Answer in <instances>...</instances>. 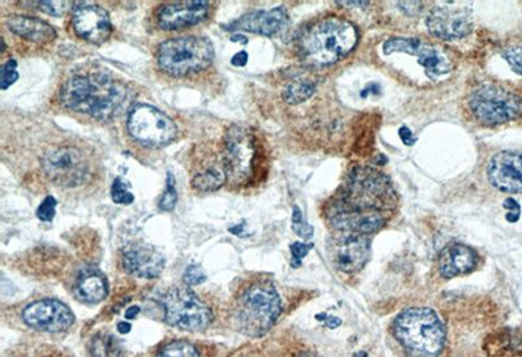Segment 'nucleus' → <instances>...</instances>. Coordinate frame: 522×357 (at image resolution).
I'll use <instances>...</instances> for the list:
<instances>
[{"label":"nucleus","instance_id":"e433bc0d","mask_svg":"<svg viewBox=\"0 0 522 357\" xmlns=\"http://www.w3.org/2000/svg\"><path fill=\"white\" fill-rule=\"evenodd\" d=\"M502 206L510 210V213H507V217H505L508 222L515 223L520 219L521 206L518 205V202H516L513 199H507L502 203Z\"/></svg>","mask_w":522,"mask_h":357},{"label":"nucleus","instance_id":"6e6552de","mask_svg":"<svg viewBox=\"0 0 522 357\" xmlns=\"http://www.w3.org/2000/svg\"><path fill=\"white\" fill-rule=\"evenodd\" d=\"M42 171L61 188L84 186L92 177V162L79 147L57 145L42 155Z\"/></svg>","mask_w":522,"mask_h":357},{"label":"nucleus","instance_id":"4be33fe9","mask_svg":"<svg viewBox=\"0 0 522 357\" xmlns=\"http://www.w3.org/2000/svg\"><path fill=\"white\" fill-rule=\"evenodd\" d=\"M228 181L222 153L220 157L212 155L211 157L199 159L192 175L191 184L194 189L200 192H214L221 188Z\"/></svg>","mask_w":522,"mask_h":357},{"label":"nucleus","instance_id":"72a5a7b5","mask_svg":"<svg viewBox=\"0 0 522 357\" xmlns=\"http://www.w3.org/2000/svg\"><path fill=\"white\" fill-rule=\"evenodd\" d=\"M57 200L52 196H47L42 201L40 208L37 209L38 219L42 222H52L55 217V210H57Z\"/></svg>","mask_w":522,"mask_h":357},{"label":"nucleus","instance_id":"a211bd4d","mask_svg":"<svg viewBox=\"0 0 522 357\" xmlns=\"http://www.w3.org/2000/svg\"><path fill=\"white\" fill-rule=\"evenodd\" d=\"M212 3L206 0L178 2L158 10V25L165 30H180L205 21L211 15Z\"/></svg>","mask_w":522,"mask_h":357},{"label":"nucleus","instance_id":"2f4dec72","mask_svg":"<svg viewBox=\"0 0 522 357\" xmlns=\"http://www.w3.org/2000/svg\"><path fill=\"white\" fill-rule=\"evenodd\" d=\"M293 230L298 236L304 239L311 238L312 234H314L311 226L304 223L303 216H301V209L298 206H295L294 210H293Z\"/></svg>","mask_w":522,"mask_h":357},{"label":"nucleus","instance_id":"b1692460","mask_svg":"<svg viewBox=\"0 0 522 357\" xmlns=\"http://www.w3.org/2000/svg\"><path fill=\"white\" fill-rule=\"evenodd\" d=\"M108 279L96 269L83 270L74 284L75 297L83 303H100L108 297Z\"/></svg>","mask_w":522,"mask_h":357},{"label":"nucleus","instance_id":"393cba45","mask_svg":"<svg viewBox=\"0 0 522 357\" xmlns=\"http://www.w3.org/2000/svg\"><path fill=\"white\" fill-rule=\"evenodd\" d=\"M315 91L317 88L311 80L297 79L285 86L282 96H284L285 102L289 105H300L304 100L311 99Z\"/></svg>","mask_w":522,"mask_h":357},{"label":"nucleus","instance_id":"7ed1b4c3","mask_svg":"<svg viewBox=\"0 0 522 357\" xmlns=\"http://www.w3.org/2000/svg\"><path fill=\"white\" fill-rule=\"evenodd\" d=\"M358 42V30L345 19H324L307 28L298 40V52L307 66H332L348 57Z\"/></svg>","mask_w":522,"mask_h":357},{"label":"nucleus","instance_id":"dca6fc26","mask_svg":"<svg viewBox=\"0 0 522 357\" xmlns=\"http://www.w3.org/2000/svg\"><path fill=\"white\" fill-rule=\"evenodd\" d=\"M72 27L80 38L92 44H103L113 33L110 16L102 7L94 4H76Z\"/></svg>","mask_w":522,"mask_h":357},{"label":"nucleus","instance_id":"f704fd0d","mask_svg":"<svg viewBox=\"0 0 522 357\" xmlns=\"http://www.w3.org/2000/svg\"><path fill=\"white\" fill-rule=\"evenodd\" d=\"M502 58L508 61L510 68L515 74L522 76V44L520 46L510 47L502 54Z\"/></svg>","mask_w":522,"mask_h":357},{"label":"nucleus","instance_id":"c756f323","mask_svg":"<svg viewBox=\"0 0 522 357\" xmlns=\"http://www.w3.org/2000/svg\"><path fill=\"white\" fill-rule=\"evenodd\" d=\"M36 5L40 8L41 11L46 12L47 15L60 16L66 15L68 11L72 8L76 7L74 2H35Z\"/></svg>","mask_w":522,"mask_h":357},{"label":"nucleus","instance_id":"f257e3e1","mask_svg":"<svg viewBox=\"0 0 522 357\" xmlns=\"http://www.w3.org/2000/svg\"><path fill=\"white\" fill-rule=\"evenodd\" d=\"M398 201L389 178L378 170L357 167L329 200L326 218L339 234L371 236L387 225Z\"/></svg>","mask_w":522,"mask_h":357},{"label":"nucleus","instance_id":"423d86ee","mask_svg":"<svg viewBox=\"0 0 522 357\" xmlns=\"http://www.w3.org/2000/svg\"><path fill=\"white\" fill-rule=\"evenodd\" d=\"M222 159L233 188H247L261 171V144L251 128L233 125L223 136Z\"/></svg>","mask_w":522,"mask_h":357},{"label":"nucleus","instance_id":"a19ab883","mask_svg":"<svg viewBox=\"0 0 522 357\" xmlns=\"http://www.w3.org/2000/svg\"><path fill=\"white\" fill-rule=\"evenodd\" d=\"M324 320L326 321V323H328L329 328L332 329L336 328V326H339L340 323H341V320L336 317L326 316L324 317Z\"/></svg>","mask_w":522,"mask_h":357},{"label":"nucleus","instance_id":"58836bf2","mask_svg":"<svg viewBox=\"0 0 522 357\" xmlns=\"http://www.w3.org/2000/svg\"><path fill=\"white\" fill-rule=\"evenodd\" d=\"M248 61V54L245 52H237L231 60V64L234 67H245Z\"/></svg>","mask_w":522,"mask_h":357},{"label":"nucleus","instance_id":"4c0bfd02","mask_svg":"<svg viewBox=\"0 0 522 357\" xmlns=\"http://www.w3.org/2000/svg\"><path fill=\"white\" fill-rule=\"evenodd\" d=\"M398 133H400V138L405 145L410 147V145L414 144L415 139L414 136H413L412 131H410L409 128L402 127L400 128V131H398Z\"/></svg>","mask_w":522,"mask_h":357},{"label":"nucleus","instance_id":"a878e982","mask_svg":"<svg viewBox=\"0 0 522 357\" xmlns=\"http://www.w3.org/2000/svg\"><path fill=\"white\" fill-rule=\"evenodd\" d=\"M89 351L92 357H119L121 343L110 334H99L92 339Z\"/></svg>","mask_w":522,"mask_h":357},{"label":"nucleus","instance_id":"37998d69","mask_svg":"<svg viewBox=\"0 0 522 357\" xmlns=\"http://www.w3.org/2000/svg\"><path fill=\"white\" fill-rule=\"evenodd\" d=\"M340 4L346 5V7H365L368 2H339Z\"/></svg>","mask_w":522,"mask_h":357},{"label":"nucleus","instance_id":"ea45409f","mask_svg":"<svg viewBox=\"0 0 522 357\" xmlns=\"http://www.w3.org/2000/svg\"><path fill=\"white\" fill-rule=\"evenodd\" d=\"M139 313H141V306L133 305L130 306L127 311H125V318H128V320H133V318L139 316Z\"/></svg>","mask_w":522,"mask_h":357},{"label":"nucleus","instance_id":"4468645a","mask_svg":"<svg viewBox=\"0 0 522 357\" xmlns=\"http://www.w3.org/2000/svg\"><path fill=\"white\" fill-rule=\"evenodd\" d=\"M22 320L30 328L49 333H61L71 328L75 316L66 304L52 298L29 304L22 312Z\"/></svg>","mask_w":522,"mask_h":357},{"label":"nucleus","instance_id":"cd10ccee","mask_svg":"<svg viewBox=\"0 0 522 357\" xmlns=\"http://www.w3.org/2000/svg\"><path fill=\"white\" fill-rule=\"evenodd\" d=\"M111 199L116 203H122V205H130L135 200L133 192H131L130 186L125 183L122 178H116L111 188Z\"/></svg>","mask_w":522,"mask_h":357},{"label":"nucleus","instance_id":"6ab92c4d","mask_svg":"<svg viewBox=\"0 0 522 357\" xmlns=\"http://www.w3.org/2000/svg\"><path fill=\"white\" fill-rule=\"evenodd\" d=\"M123 269L139 278L160 277L165 258L160 250L147 242H131L122 250Z\"/></svg>","mask_w":522,"mask_h":357},{"label":"nucleus","instance_id":"412c9836","mask_svg":"<svg viewBox=\"0 0 522 357\" xmlns=\"http://www.w3.org/2000/svg\"><path fill=\"white\" fill-rule=\"evenodd\" d=\"M478 264V255L473 248L462 242H454L444 248L439 258V270L442 277L456 278L473 272Z\"/></svg>","mask_w":522,"mask_h":357},{"label":"nucleus","instance_id":"39448f33","mask_svg":"<svg viewBox=\"0 0 522 357\" xmlns=\"http://www.w3.org/2000/svg\"><path fill=\"white\" fill-rule=\"evenodd\" d=\"M282 312L280 295L270 282L248 284L237 298L234 321L247 337H262L275 325Z\"/></svg>","mask_w":522,"mask_h":357},{"label":"nucleus","instance_id":"79ce46f5","mask_svg":"<svg viewBox=\"0 0 522 357\" xmlns=\"http://www.w3.org/2000/svg\"><path fill=\"white\" fill-rule=\"evenodd\" d=\"M118 331L122 334V336H125V334L130 333L131 331V325L128 322H119L118 323Z\"/></svg>","mask_w":522,"mask_h":357},{"label":"nucleus","instance_id":"ddd939ff","mask_svg":"<svg viewBox=\"0 0 522 357\" xmlns=\"http://www.w3.org/2000/svg\"><path fill=\"white\" fill-rule=\"evenodd\" d=\"M371 244L368 236L339 234L328 242L329 258L337 270L357 273L370 258Z\"/></svg>","mask_w":522,"mask_h":357},{"label":"nucleus","instance_id":"20e7f679","mask_svg":"<svg viewBox=\"0 0 522 357\" xmlns=\"http://www.w3.org/2000/svg\"><path fill=\"white\" fill-rule=\"evenodd\" d=\"M392 333L407 357H439L446 345L443 321L424 306L401 312L393 321Z\"/></svg>","mask_w":522,"mask_h":357},{"label":"nucleus","instance_id":"9b49d317","mask_svg":"<svg viewBox=\"0 0 522 357\" xmlns=\"http://www.w3.org/2000/svg\"><path fill=\"white\" fill-rule=\"evenodd\" d=\"M128 132L144 147H160L174 141L178 127L166 114L149 105L131 108L127 119Z\"/></svg>","mask_w":522,"mask_h":357},{"label":"nucleus","instance_id":"0eeeda50","mask_svg":"<svg viewBox=\"0 0 522 357\" xmlns=\"http://www.w3.org/2000/svg\"><path fill=\"white\" fill-rule=\"evenodd\" d=\"M214 60L212 42L205 37L172 38L158 47L157 61L162 71L175 77L197 74L211 66Z\"/></svg>","mask_w":522,"mask_h":357},{"label":"nucleus","instance_id":"7c9ffc66","mask_svg":"<svg viewBox=\"0 0 522 357\" xmlns=\"http://www.w3.org/2000/svg\"><path fill=\"white\" fill-rule=\"evenodd\" d=\"M2 80H0V86L3 91L10 88L11 85L19 80L18 63L16 60H8L2 68Z\"/></svg>","mask_w":522,"mask_h":357},{"label":"nucleus","instance_id":"c9c22d12","mask_svg":"<svg viewBox=\"0 0 522 357\" xmlns=\"http://www.w3.org/2000/svg\"><path fill=\"white\" fill-rule=\"evenodd\" d=\"M312 247H314V245L306 244V242H294V244H292L290 250H292L293 255V266H301V259L309 255V252L312 250Z\"/></svg>","mask_w":522,"mask_h":357},{"label":"nucleus","instance_id":"5701e85b","mask_svg":"<svg viewBox=\"0 0 522 357\" xmlns=\"http://www.w3.org/2000/svg\"><path fill=\"white\" fill-rule=\"evenodd\" d=\"M5 24L11 32L15 33L19 37L25 38V40L35 42V44H50L57 38V30L46 21H42L37 18L15 15L11 16Z\"/></svg>","mask_w":522,"mask_h":357},{"label":"nucleus","instance_id":"2eb2a0df","mask_svg":"<svg viewBox=\"0 0 522 357\" xmlns=\"http://www.w3.org/2000/svg\"><path fill=\"white\" fill-rule=\"evenodd\" d=\"M491 186L504 194H522V152L505 150L494 155L488 164Z\"/></svg>","mask_w":522,"mask_h":357},{"label":"nucleus","instance_id":"1a4fd4ad","mask_svg":"<svg viewBox=\"0 0 522 357\" xmlns=\"http://www.w3.org/2000/svg\"><path fill=\"white\" fill-rule=\"evenodd\" d=\"M469 107L485 125H501L520 118L522 99L502 86L483 85L471 93Z\"/></svg>","mask_w":522,"mask_h":357},{"label":"nucleus","instance_id":"f8f14e48","mask_svg":"<svg viewBox=\"0 0 522 357\" xmlns=\"http://www.w3.org/2000/svg\"><path fill=\"white\" fill-rule=\"evenodd\" d=\"M385 55L395 52L409 54L418 58V63L423 67L427 76L438 77L452 71V61L448 55L432 44H424L417 38H390L382 44Z\"/></svg>","mask_w":522,"mask_h":357},{"label":"nucleus","instance_id":"9d476101","mask_svg":"<svg viewBox=\"0 0 522 357\" xmlns=\"http://www.w3.org/2000/svg\"><path fill=\"white\" fill-rule=\"evenodd\" d=\"M165 321L187 331H203L213 321V313L194 291L184 287L172 289L162 298Z\"/></svg>","mask_w":522,"mask_h":357},{"label":"nucleus","instance_id":"aec40b11","mask_svg":"<svg viewBox=\"0 0 522 357\" xmlns=\"http://www.w3.org/2000/svg\"><path fill=\"white\" fill-rule=\"evenodd\" d=\"M287 22H289V16H287L286 10L284 7H277L269 11L247 13L234 21L233 24L229 25L228 29L243 30V32L272 37V36L282 32Z\"/></svg>","mask_w":522,"mask_h":357},{"label":"nucleus","instance_id":"c03bdc74","mask_svg":"<svg viewBox=\"0 0 522 357\" xmlns=\"http://www.w3.org/2000/svg\"><path fill=\"white\" fill-rule=\"evenodd\" d=\"M230 40L233 42H241L242 44H247L248 42V38L243 35L231 36Z\"/></svg>","mask_w":522,"mask_h":357},{"label":"nucleus","instance_id":"f03ea898","mask_svg":"<svg viewBox=\"0 0 522 357\" xmlns=\"http://www.w3.org/2000/svg\"><path fill=\"white\" fill-rule=\"evenodd\" d=\"M130 99V91L122 81L96 69L69 77L60 91L64 107L100 122L116 118Z\"/></svg>","mask_w":522,"mask_h":357},{"label":"nucleus","instance_id":"c85d7f7f","mask_svg":"<svg viewBox=\"0 0 522 357\" xmlns=\"http://www.w3.org/2000/svg\"><path fill=\"white\" fill-rule=\"evenodd\" d=\"M178 202V192L175 188V178L172 172L167 174L166 191L162 194L160 201V209L162 211L174 210Z\"/></svg>","mask_w":522,"mask_h":357},{"label":"nucleus","instance_id":"473e14b6","mask_svg":"<svg viewBox=\"0 0 522 357\" xmlns=\"http://www.w3.org/2000/svg\"><path fill=\"white\" fill-rule=\"evenodd\" d=\"M206 281V274L200 265H189L183 274V282L187 286H197Z\"/></svg>","mask_w":522,"mask_h":357},{"label":"nucleus","instance_id":"f3484780","mask_svg":"<svg viewBox=\"0 0 522 357\" xmlns=\"http://www.w3.org/2000/svg\"><path fill=\"white\" fill-rule=\"evenodd\" d=\"M426 24L432 36L446 41L465 37L473 29L470 12L462 8H434L427 16Z\"/></svg>","mask_w":522,"mask_h":357},{"label":"nucleus","instance_id":"a18cd8bd","mask_svg":"<svg viewBox=\"0 0 522 357\" xmlns=\"http://www.w3.org/2000/svg\"><path fill=\"white\" fill-rule=\"evenodd\" d=\"M295 357H320V356L315 355V353H300V355H297Z\"/></svg>","mask_w":522,"mask_h":357},{"label":"nucleus","instance_id":"bb28decb","mask_svg":"<svg viewBox=\"0 0 522 357\" xmlns=\"http://www.w3.org/2000/svg\"><path fill=\"white\" fill-rule=\"evenodd\" d=\"M157 357H200L197 348L187 342H174L162 348Z\"/></svg>","mask_w":522,"mask_h":357}]
</instances>
